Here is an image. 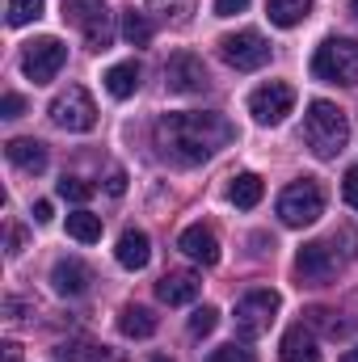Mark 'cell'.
I'll list each match as a JSON object with an SVG mask.
<instances>
[{"mask_svg":"<svg viewBox=\"0 0 358 362\" xmlns=\"http://www.w3.org/2000/svg\"><path fill=\"white\" fill-rule=\"evenodd\" d=\"M114 257H118V266H122V270H144V266L152 262L148 232H139V228H127V232L118 236V249H114Z\"/></svg>","mask_w":358,"mask_h":362,"instance_id":"cell-16","label":"cell"},{"mask_svg":"<svg viewBox=\"0 0 358 362\" xmlns=\"http://www.w3.org/2000/svg\"><path fill=\"white\" fill-rule=\"evenodd\" d=\"M81 34H85V47H89V51H105V47L114 42V21H110V13L93 17Z\"/></svg>","mask_w":358,"mask_h":362,"instance_id":"cell-26","label":"cell"},{"mask_svg":"<svg viewBox=\"0 0 358 362\" xmlns=\"http://www.w3.org/2000/svg\"><path fill=\"white\" fill-rule=\"evenodd\" d=\"M89 282H93V270L85 262H76V257H64V262H55V270H51L55 295H85Z\"/></svg>","mask_w":358,"mask_h":362,"instance_id":"cell-15","label":"cell"},{"mask_svg":"<svg viewBox=\"0 0 358 362\" xmlns=\"http://www.w3.org/2000/svg\"><path fill=\"white\" fill-rule=\"evenodd\" d=\"M262 194H266V185L258 173H241V177L228 185V198H232V206H241V211H253L258 202H262Z\"/></svg>","mask_w":358,"mask_h":362,"instance_id":"cell-21","label":"cell"},{"mask_svg":"<svg viewBox=\"0 0 358 362\" xmlns=\"http://www.w3.org/2000/svg\"><path fill=\"white\" fill-rule=\"evenodd\" d=\"M59 358L64 362H118L105 354V346H93V341H68V346H59Z\"/></svg>","mask_w":358,"mask_h":362,"instance_id":"cell-24","label":"cell"},{"mask_svg":"<svg viewBox=\"0 0 358 362\" xmlns=\"http://www.w3.org/2000/svg\"><path fill=\"white\" fill-rule=\"evenodd\" d=\"M42 4L47 0H8V25H30L42 17Z\"/></svg>","mask_w":358,"mask_h":362,"instance_id":"cell-27","label":"cell"},{"mask_svg":"<svg viewBox=\"0 0 358 362\" xmlns=\"http://www.w3.org/2000/svg\"><path fill=\"white\" fill-rule=\"evenodd\" d=\"M165 89L181 93V97L202 93V89H207V68H202V59H198V55H190V51H178V55L165 64Z\"/></svg>","mask_w":358,"mask_h":362,"instance_id":"cell-11","label":"cell"},{"mask_svg":"<svg viewBox=\"0 0 358 362\" xmlns=\"http://www.w3.org/2000/svg\"><path fill=\"white\" fill-rule=\"evenodd\" d=\"M308 13H312V0H266V17L274 25H282V30L299 25Z\"/></svg>","mask_w":358,"mask_h":362,"instance_id":"cell-20","label":"cell"},{"mask_svg":"<svg viewBox=\"0 0 358 362\" xmlns=\"http://www.w3.org/2000/svg\"><path fill=\"white\" fill-rule=\"evenodd\" d=\"M215 362H258V358H253V350H245V346L232 341V346H224V350L215 354Z\"/></svg>","mask_w":358,"mask_h":362,"instance_id":"cell-33","label":"cell"},{"mask_svg":"<svg viewBox=\"0 0 358 362\" xmlns=\"http://www.w3.org/2000/svg\"><path fill=\"white\" fill-rule=\"evenodd\" d=\"M178 249L190 257V262H198V266H215V262H219V240H215V232L202 228V223H194V228L181 232Z\"/></svg>","mask_w":358,"mask_h":362,"instance_id":"cell-14","label":"cell"},{"mask_svg":"<svg viewBox=\"0 0 358 362\" xmlns=\"http://www.w3.org/2000/svg\"><path fill=\"white\" fill-rule=\"evenodd\" d=\"M312 76L329 85H358V42L354 38H325L312 55Z\"/></svg>","mask_w":358,"mask_h":362,"instance_id":"cell-3","label":"cell"},{"mask_svg":"<svg viewBox=\"0 0 358 362\" xmlns=\"http://www.w3.org/2000/svg\"><path fill=\"white\" fill-rule=\"evenodd\" d=\"M337 362H358V346H354V350H346V354H342Z\"/></svg>","mask_w":358,"mask_h":362,"instance_id":"cell-40","label":"cell"},{"mask_svg":"<svg viewBox=\"0 0 358 362\" xmlns=\"http://www.w3.org/2000/svg\"><path fill=\"white\" fill-rule=\"evenodd\" d=\"M232 139H236V127L224 114L185 110V114H165L156 122V148L173 165H202Z\"/></svg>","mask_w":358,"mask_h":362,"instance_id":"cell-1","label":"cell"},{"mask_svg":"<svg viewBox=\"0 0 358 362\" xmlns=\"http://www.w3.org/2000/svg\"><path fill=\"white\" fill-rule=\"evenodd\" d=\"M156 329H161V320H156V312H152V308L127 303V308L118 312V333H122V337H131V341H144V337H152Z\"/></svg>","mask_w":358,"mask_h":362,"instance_id":"cell-18","label":"cell"},{"mask_svg":"<svg viewBox=\"0 0 358 362\" xmlns=\"http://www.w3.org/2000/svg\"><path fill=\"white\" fill-rule=\"evenodd\" d=\"M245 8H249V0H215V17H236Z\"/></svg>","mask_w":358,"mask_h":362,"instance_id":"cell-34","label":"cell"},{"mask_svg":"<svg viewBox=\"0 0 358 362\" xmlns=\"http://www.w3.org/2000/svg\"><path fill=\"white\" fill-rule=\"evenodd\" d=\"M274 312H278V295L274 291H249L236 303V337L241 341H258L274 325Z\"/></svg>","mask_w":358,"mask_h":362,"instance_id":"cell-8","label":"cell"},{"mask_svg":"<svg viewBox=\"0 0 358 362\" xmlns=\"http://www.w3.org/2000/svg\"><path fill=\"white\" fill-rule=\"evenodd\" d=\"M304 139L321 160H333L350 144V118L333 101H312L308 114H304Z\"/></svg>","mask_w":358,"mask_h":362,"instance_id":"cell-2","label":"cell"},{"mask_svg":"<svg viewBox=\"0 0 358 362\" xmlns=\"http://www.w3.org/2000/svg\"><path fill=\"white\" fill-rule=\"evenodd\" d=\"M148 4H152V13H161V17L173 21V25L190 21V13H194V0H148Z\"/></svg>","mask_w":358,"mask_h":362,"instance_id":"cell-28","label":"cell"},{"mask_svg":"<svg viewBox=\"0 0 358 362\" xmlns=\"http://www.w3.org/2000/svg\"><path fill=\"white\" fill-rule=\"evenodd\" d=\"M219 59L236 72H258L270 64V42L258 30H236V34H224L219 38Z\"/></svg>","mask_w":358,"mask_h":362,"instance_id":"cell-5","label":"cell"},{"mask_svg":"<svg viewBox=\"0 0 358 362\" xmlns=\"http://www.w3.org/2000/svg\"><path fill=\"white\" fill-rule=\"evenodd\" d=\"M291 110H295V89L282 85V81H270V85L249 93V114H253L262 127H278Z\"/></svg>","mask_w":358,"mask_h":362,"instance_id":"cell-9","label":"cell"},{"mask_svg":"<svg viewBox=\"0 0 358 362\" xmlns=\"http://www.w3.org/2000/svg\"><path fill=\"white\" fill-rule=\"evenodd\" d=\"M350 8H354V17H358V0H350Z\"/></svg>","mask_w":358,"mask_h":362,"instance_id":"cell-41","label":"cell"},{"mask_svg":"<svg viewBox=\"0 0 358 362\" xmlns=\"http://www.w3.org/2000/svg\"><path fill=\"white\" fill-rule=\"evenodd\" d=\"M4 156L21 169V173H42L47 169V144L42 139H8Z\"/></svg>","mask_w":358,"mask_h":362,"instance_id":"cell-17","label":"cell"},{"mask_svg":"<svg viewBox=\"0 0 358 362\" xmlns=\"http://www.w3.org/2000/svg\"><path fill=\"white\" fill-rule=\"evenodd\" d=\"M93 194H97V185L85 177H64L59 181V198H68V202H89Z\"/></svg>","mask_w":358,"mask_h":362,"instance_id":"cell-29","label":"cell"},{"mask_svg":"<svg viewBox=\"0 0 358 362\" xmlns=\"http://www.w3.org/2000/svg\"><path fill=\"white\" fill-rule=\"evenodd\" d=\"M105 189H110L114 198H118V194H127V173H122V169H114V173H110V181H105Z\"/></svg>","mask_w":358,"mask_h":362,"instance_id":"cell-36","label":"cell"},{"mask_svg":"<svg viewBox=\"0 0 358 362\" xmlns=\"http://www.w3.org/2000/svg\"><path fill=\"white\" fill-rule=\"evenodd\" d=\"M68 236L81 240V245L101 240V215H93V211H76V215H68Z\"/></svg>","mask_w":358,"mask_h":362,"instance_id":"cell-22","label":"cell"},{"mask_svg":"<svg viewBox=\"0 0 358 362\" xmlns=\"http://www.w3.org/2000/svg\"><path fill=\"white\" fill-rule=\"evenodd\" d=\"M21 240H25V236H21V228H13V232H8V257H17V253H21Z\"/></svg>","mask_w":358,"mask_h":362,"instance_id":"cell-38","label":"cell"},{"mask_svg":"<svg viewBox=\"0 0 358 362\" xmlns=\"http://www.w3.org/2000/svg\"><path fill=\"white\" fill-rule=\"evenodd\" d=\"M105 89H110V97L127 101L131 93L139 89V64H135V59H127V64H114V68L105 72Z\"/></svg>","mask_w":358,"mask_h":362,"instance_id":"cell-19","label":"cell"},{"mask_svg":"<svg viewBox=\"0 0 358 362\" xmlns=\"http://www.w3.org/2000/svg\"><path fill=\"white\" fill-rule=\"evenodd\" d=\"M325 215V189L316 185L312 177L291 181L282 194H278V219L287 228H308Z\"/></svg>","mask_w":358,"mask_h":362,"instance_id":"cell-4","label":"cell"},{"mask_svg":"<svg viewBox=\"0 0 358 362\" xmlns=\"http://www.w3.org/2000/svg\"><path fill=\"white\" fill-rule=\"evenodd\" d=\"M64 64H68V47H64L59 38H34V42L21 51V72H25L34 85H51Z\"/></svg>","mask_w":358,"mask_h":362,"instance_id":"cell-7","label":"cell"},{"mask_svg":"<svg viewBox=\"0 0 358 362\" xmlns=\"http://www.w3.org/2000/svg\"><path fill=\"white\" fill-rule=\"evenodd\" d=\"M152 362H169V358H152Z\"/></svg>","mask_w":358,"mask_h":362,"instance_id":"cell-42","label":"cell"},{"mask_svg":"<svg viewBox=\"0 0 358 362\" xmlns=\"http://www.w3.org/2000/svg\"><path fill=\"white\" fill-rule=\"evenodd\" d=\"M337 270H342V262H337V253H333L325 240H312V245H304V249L295 253V274H299L304 282H312V286L333 282Z\"/></svg>","mask_w":358,"mask_h":362,"instance_id":"cell-10","label":"cell"},{"mask_svg":"<svg viewBox=\"0 0 358 362\" xmlns=\"http://www.w3.org/2000/svg\"><path fill=\"white\" fill-rule=\"evenodd\" d=\"M308 320H312V325H321L329 337H337V333H342V320H333V312H325V308H312V312H308Z\"/></svg>","mask_w":358,"mask_h":362,"instance_id":"cell-31","label":"cell"},{"mask_svg":"<svg viewBox=\"0 0 358 362\" xmlns=\"http://www.w3.org/2000/svg\"><path fill=\"white\" fill-rule=\"evenodd\" d=\"M278 358L282 362H321V346H316V333L308 325H291L278 341Z\"/></svg>","mask_w":358,"mask_h":362,"instance_id":"cell-13","label":"cell"},{"mask_svg":"<svg viewBox=\"0 0 358 362\" xmlns=\"http://www.w3.org/2000/svg\"><path fill=\"white\" fill-rule=\"evenodd\" d=\"M215 325H219V312L215 308H194V316H190V333L194 337H207V333H215Z\"/></svg>","mask_w":358,"mask_h":362,"instance_id":"cell-30","label":"cell"},{"mask_svg":"<svg viewBox=\"0 0 358 362\" xmlns=\"http://www.w3.org/2000/svg\"><path fill=\"white\" fill-rule=\"evenodd\" d=\"M101 13H105V0H64V21H72L76 30H85Z\"/></svg>","mask_w":358,"mask_h":362,"instance_id":"cell-23","label":"cell"},{"mask_svg":"<svg viewBox=\"0 0 358 362\" xmlns=\"http://www.w3.org/2000/svg\"><path fill=\"white\" fill-rule=\"evenodd\" d=\"M198 291H202V278H198L194 270H169L161 282H156V299L169 303V308H185V303H194Z\"/></svg>","mask_w":358,"mask_h":362,"instance_id":"cell-12","label":"cell"},{"mask_svg":"<svg viewBox=\"0 0 358 362\" xmlns=\"http://www.w3.org/2000/svg\"><path fill=\"white\" fill-rule=\"evenodd\" d=\"M342 194H346V202L358 211V169H350V173L342 177Z\"/></svg>","mask_w":358,"mask_h":362,"instance_id":"cell-35","label":"cell"},{"mask_svg":"<svg viewBox=\"0 0 358 362\" xmlns=\"http://www.w3.org/2000/svg\"><path fill=\"white\" fill-rule=\"evenodd\" d=\"M122 38H127L131 47H148V42H152V21H148L144 13L127 8V17H122Z\"/></svg>","mask_w":358,"mask_h":362,"instance_id":"cell-25","label":"cell"},{"mask_svg":"<svg viewBox=\"0 0 358 362\" xmlns=\"http://www.w3.org/2000/svg\"><path fill=\"white\" fill-rule=\"evenodd\" d=\"M51 215H55V211H51V202H47V198H42V202H34V219H38V223H51Z\"/></svg>","mask_w":358,"mask_h":362,"instance_id":"cell-37","label":"cell"},{"mask_svg":"<svg viewBox=\"0 0 358 362\" xmlns=\"http://www.w3.org/2000/svg\"><path fill=\"white\" fill-rule=\"evenodd\" d=\"M4 362H21V346H17V341L4 346Z\"/></svg>","mask_w":358,"mask_h":362,"instance_id":"cell-39","label":"cell"},{"mask_svg":"<svg viewBox=\"0 0 358 362\" xmlns=\"http://www.w3.org/2000/svg\"><path fill=\"white\" fill-rule=\"evenodd\" d=\"M0 114H4V118H21V114H25V97H21V93H4V97H0Z\"/></svg>","mask_w":358,"mask_h":362,"instance_id":"cell-32","label":"cell"},{"mask_svg":"<svg viewBox=\"0 0 358 362\" xmlns=\"http://www.w3.org/2000/svg\"><path fill=\"white\" fill-rule=\"evenodd\" d=\"M47 114H51V122L64 127V131H93V127H97V105H93L89 89H81V85H68V89L51 101Z\"/></svg>","mask_w":358,"mask_h":362,"instance_id":"cell-6","label":"cell"}]
</instances>
